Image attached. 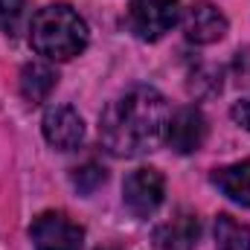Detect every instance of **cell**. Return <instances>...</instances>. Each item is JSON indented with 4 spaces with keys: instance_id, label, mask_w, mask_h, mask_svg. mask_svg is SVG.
<instances>
[{
    "instance_id": "obj_3",
    "label": "cell",
    "mask_w": 250,
    "mask_h": 250,
    "mask_svg": "<svg viewBox=\"0 0 250 250\" xmlns=\"http://www.w3.org/2000/svg\"><path fill=\"white\" fill-rule=\"evenodd\" d=\"M181 15V0H131L128 26L143 41H160Z\"/></svg>"
},
{
    "instance_id": "obj_12",
    "label": "cell",
    "mask_w": 250,
    "mask_h": 250,
    "mask_svg": "<svg viewBox=\"0 0 250 250\" xmlns=\"http://www.w3.org/2000/svg\"><path fill=\"white\" fill-rule=\"evenodd\" d=\"M215 245L221 250H250V227L221 212L215 218Z\"/></svg>"
},
{
    "instance_id": "obj_2",
    "label": "cell",
    "mask_w": 250,
    "mask_h": 250,
    "mask_svg": "<svg viewBox=\"0 0 250 250\" xmlns=\"http://www.w3.org/2000/svg\"><path fill=\"white\" fill-rule=\"evenodd\" d=\"M29 44L50 62H67L87 47V23L67 3H53L35 12L29 26Z\"/></svg>"
},
{
    "instance_id": "obj_11",
    "label": "cell",
    "mask_w": 250,
    "mask_h": 250,
    "mask_svg": "<svg viewBox=\"0 0 250 250\" xmlns=\"http://www.w3.org/2000/svg\"><path fill=\"white\" fill-rule=\"evenodd\" d=\"M212 184L221 189L227 198H233V201L250 207V160L224 166V169H215Z\"/></svg>"
},
{
    "instance_id": "obj_14",
    "label": "cell",
    "mask_w": 250,
    "mask_h": 250,
    "mask_svg": "<svg viewBox=\"0 0 250 250\" xmlns=\"http://www.w3.org/2000/svg\"><path fill=\"white\" fill-rule=\"evenodd\" d=\"M23 18V0H0V29L6 35H18Z\"/></svg>"
},
{
    "instance_id": "obj_15",
    "label": "cell",
    "mask_w": 250,
    "mask_h": 250,
    "mask_svg": "<svg viewBox=\"0 0 250 250\" xmlns=\"http://www.w3.org/2000/svg\"><path fill=\"white\" fill-rule=\"evenodd\" d=\"M233 120L242 125L245 131H250V96L248 99H239V102L233 105Z\"/></svg>"
},
{
    "instance_id": "obj_10",
    "label": "cell",
    "mask_w": 250,
    "mask_h": 250,
    "mask_svg": "<svg viewBox=\"0 0 250 250\" xmlns=\"http://www.w3.org/2000/svg\"><path fill=\"white\" fill-rule=\"evenodd\" d=\"M59 73L44 62H32L21 70V93L29 105H41L50 99V93L56 90Z\"/></svg>"
},
{
    "instance_id": "obj_7",
    "label": "cell",
    "mask_w": 250,
    "mask_h": 250,
    "mask_svg": "<svg viewBox=\"0 0 250 250\" xmlns=\"http://www.w3.org/2000/svg\"><path fill=\"white\" fill-rule=\"evenodd\" d=\"M44 137L53 148L73 151L84 140V120L70 105H53L44 114Z\"/></svg>"
},
{
    "instance_id": "obj_13",
    "label": "cell",
    "mask_w": 250,
    "mask_h": 250,
    "mask_svg": "<svg viewBox=\"0 0 250 250\" xmlns=\"http://www.w3.org/2000/svg\"><path fill=\"white\" fill-rule=\"evenodd\" d=\"M73 187L79 189V192H84V195H90V192H96V189L105 184V169L99 166V163H84V166H76L73 169Z\"/></svg>"
},
{
    "instance_id": "obj_5",
    "label": "cell",
    "mask_w": 250,
    "mask_h": 250,
    "mask_svg": "<svg viewBox=\"0 0 250 250\" xmlns=\"http://www.w3.org/2000/svg\"><path fill=\"white\" fill-rule=\"evenodd\" d=\"M166 195V181L157 169H134L123 184V201L137 218H148Z\"/></svg>"
},
{
    "instance_id": "obj_6",
    "label": "cell",
    "mask_w": 250,
    "mask_h": 250,
    "mask_svg": "<svg viewBox=\"0 0 250 250\" xmlns=\"http://www.w3.org/2000/svg\"><path fill=\"white\" fill-rule=\"evenodd\" d=\"M207 140V117L198 111V108H178L175 114H169V123H166V143L172 151L178 154H192L204 146Z\"/></svg>"
},
{
    "instance_id": "obj_9",
    "label": "cell",
    "mask_w": 250,
    "mask_h": 250,
    "mask_svg": "<svg viewBox=\"0 0 250 250\" xmlns=\"http://www.w3.org/2000/svg\"><path fill=\"white\" fill-rule=\"evenodd\" d=\"M198 233H201L198 218L192 212H187V209H178L175 218H169L166 224L157 227L154 248L157 250H195Z\"/></svg>"
},
{
    "instance_id": "obj_4",
    "label": "cell",
    "mask_w": 250,
    "mask_h": 250,
    "mask_svg": "<svg viewBox=\"0 0 250 250\" xmlns=\"http://www.w3.org/2000/svg\"><path fill=\"white\" fill-rule=\"evenodd\" d=\"M29 236L38 250H79L84 245V227L64 212H41L32 221Z\"/></svg>"
},
{
    "instance_id": "obj_16",
    "label": "cell",
    "mask_w": 250,
    "mask_h": 250,
    "mask_svg": "<svg viewBox=\"0 0 250 250\" xmlns=\"http://www.w3.org/2000/svg\"><path fill=\"white\" fill-rule=\"evenodd\" d=\"M102 250H111V248H102Z\"/></svg>"
},
{
    "instance_id": "obj_8",
    "label": "cell",
    "mask_w": 250,
    "mask_h": 250,
    "mask_svg": "<svg viewBox=\"0 0 250 250\" xmlns=\"http://www.w3.org/2000/svg\"><path fill=\"white\" fill-rule=\"evenodd\" d=\"M184 32L192 44H215L227 35V18L212 3L198 0L184 15Z\"/></svg>"
},
{
    "instance_id": "obj_1",
    "label": "cell",
    "mask_w": 250,
    "mask_h": 250,
    "mask_svg": "<svg viewBox=\"0 0 250 250\" xmlns=\"http://www.w3.org/2000/svg\"><path fill=\"white\" fill-rule=\"evenodd\" d=\"M169 105L154 87H131L125 96L111 102L102 114L99 134L111 154L117 157H137L166 137Z\"/></svg>"
}]
</instances>
